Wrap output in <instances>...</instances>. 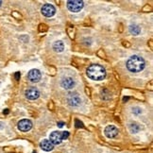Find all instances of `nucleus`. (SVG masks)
Masks as SVG:
<instances>
[{
  "mask_svg": "<svg viewBox=\"0 0 153 153\" xmlns=\"http://www.w3.org/2000/svg\"><path fill=\"white\" fill-rule=\"evenodd\" d=\"M126 65H127V68L129 72L139 73L144 70V68L146 66V62L142 57L133 55L128 60Z\"/></svg>",
  "mask_w": 153,
  "mask_h": 153,
  "instance_id": "obj_1",
  "label": "nucleus"
},
{
  "mask_svg": "<svg viewBox=\"0 0 153 153\" xmlns=\"http://www.w3.org/2000/svg\"><path fill=\"white\" fill-rule=\"evenodd\" d=\"M67 102L72 107H78L81 103V98L78 93H70L67 96Z\"/></svg>",
  "mask_w": 153,
  "mask_h": 153,
  "instance_id": "obj_4",
  "label": "nucleus"
},
{
  "mask_svg": "<svg viewBox=\"0 0 153 153\" xmlns=\"http://www.w3.org/2000/svg\"><path fill=\"white\" fill-rule=\"evenodd\" d=\"M69 137V132L68 131H63L62 132V140H66Z\"/></svg>",
  "mask_w": 153,
  "mask_h": 153,
  "instance_id": "obj_17",
  "label": "nucleus"
},
{
  "mask_svg": "<svg viewBox=\"0 0 153 153\" xmlns=\"http://www.w3.org/2000/svg\"><path fill=\"white\" fill-rule=\"evenodd\" d=\"M41 78H42V74L38 69H31L30 71L27 73V79L30 82L36 83V82L40 81Z\"/></svg>",
  "mask_w": 153,
  "mask_h": 153,
  "instance_id": "obj_7",
  "label": "nucleus"
},
{
  "mask_svg": "<svg viewBox=\"0 0 153 153\" xmlns=\"http://www.w3.org/2000/svg\"><path fill=\"white\" fill-rule=\"evenodd\" d=\"M88 78L93 80H103L106 78V70L99 64H92L86 70Z\"/></svg>",
  "mask_w": 153,
  "mask_h": 153,
  "instance_id": "obj_2",
  "label": "nucleus"
},
{
  "mask_svg": "<svg viewBox=\"0 0 153 153\" xmlns=\"http://www.w3.org/2000/svg\"><path fill=\"white\" fill-rule=\"evenodd\" d=\"M40 146L43 150L48 151V152L54 149V145H53L48 139H44L42 142L40 143Z\"/></svg>",
  "mask_w": 153,
  "mask_h": 153,
  "instance_id": "obj_12",
  "label": "nucleus"
},
{
  "mask_svg": "<svg viewBox=\"0 0 153 153\" xmlns=\"http://www.w3.org/2000/svg\"><path fill=\"white\" fill-rule=\"evenodd\" d=\"M8 113H9V111H8V110H5V111H4V114H7Z\"/></svg>",
  "mask_w": 153,
  "mask_h": 153,
  "instance_id": "obj_21",
  "label": "nucleus"
},
{
  "mask_svg": "<svg viewBox=\"0 0 153 153\" xmlns=\"http://www.w3.org/2000/svg\"><path fill=\"white\" fill-rule=\"evenodd\" d=\"M1 4H2V1H1V0H0V6H1Z\"/></svg>",
  "mask_w": 153,
  "mask_h": 153,
  "instance_id": "obj_22",
  "label": "nucleus"
},
{
  "mask_svg": "<svg viewBox=\"0 0 153 153\" xmlns=\"http://www.w3.org/2000/svg\"><path fill=\"white\" fill-rule=\"evenodd\" d=\"M67 9L71 13H79L84 7V2L81 0H69L67 1Z\"/></svg>",
  "mask_w": 153,
  "mask_h": 153,
  "instance_id": "obj_3",
  "label": "nucleus"
},
{
  "mask_svg": "<svg viewBox=\"0 0 153 153\" xmlns=\"http://www.w3.org/2000/svg\"><path fill=\"white\" fill-rule=\"evenodd\" d=\"M41 13L45 17H52L56 13V8L52 4H45L41 9Z\"/></svg>",
  "mask_w": 153,
  "mask_h": 153,
  "instance_id": "obj_6",
  "label": "nucleus"
},
{
  "mask_svg": "<svg viewBox=\"0 0 153 153\" xmlns=\"http://www.w3.org/2000/svg\"><path fill=\"white\" fill-rule=\"evenodd\" d=\"M129 129H131V131L132 133H137L140 131V126L136 122H132L129 124Z\"/></svg>",
  "mask_w": 153,
  "mask_h": 153,
  "instance_id": "obj_15",
  "label": "nucleus"
},
{
  "mask_svg": "<svg viewBox=\"0 0 153 153\" xmlns=\"http://www.w3.org/2000/svg\"><path fill=\"white\" fill-rule=\"evenodd\" d=\"M61 85L63 89H66V90H70L74 88L75 86V80L70 78V76H67V78H63L61 81Z\"/></svg>",
  "mask_w": 153,
  "mask_h": 153,
  "instance_id": "obj_11",
  "label": "nucleus"
},
{
  "mask_svg": "<svg viewBox=\"0 0 153 153\" xmlns=\"http://www.w3.org/2000/svg\"><path fill=\"white\" fill-rule=\"evenodd\" d=\"M53 49L58 53L62 52L64 50V44L62 42V41H57V42L53 44Z\"/></svg>",
  "mask_w": 153,
  "mask_h": 153,
  "instance_id": "obj_13",
  "label": "nucleus"
},
{
  "mask_svg": "<svg viewBox=\"0 0 153 153\" xmlns=\"http://www.w3.org/2000/svg\"><path fill=\"white\" fill-rule=\"evenodd\" d=\"M104 133L108 138H114L118 134V128L114 125H109L105 128Z\"/></svg>",
  "mask_w": 153,
  "mask_h": 153,
  "instance_id": "obj_8",
  "label": "nucleus"
},
{
  "mask_svg": "<svg viewBox=\"0 0 153 153\" xmlns=\"http://www.w3.org/2000/svg\"><path fill=\"white\" fill-rule=\"evenodd\" d=\"M15 79L18 80L19 79H20V73L19 72H17V73H15Z\"/></svg>",
  "mask_w": 153,
  "mask_h": 153,
  "instance_id": "obj_20",
  "label": "nucleus"
},
{
  "mask_svg": "<svg viewBox=\"0 0 153 153\" xmlns=\"http://www.w3.org/2000/svg\"><path fill=\"white\" fill-rule=\"evenodd\" d=\"M57 126H58L59 128H62V127L64 126V123H63L62 121H61V122H58V123H57Z\"/></svg>",
  "mask_w": 153,
  "mask_h": 153,
  "instance_id": "obj_18",
  "label": "nucleus"
},
{
  "mask_svg": "<svg viewBox=\"0 0 153 153\" xmlns=\"http://www.w3.org/2000/svg\"><path fill=\"white\" fill-rule=\"evenodd\" d=\"M132 113H133L134 114L138 115V114H140L141 113H142V110H141L139 107H135V108L132 109Z\"/></svg>",
  "mask_w": 153,
  "mask_h": 153,
  "instance_id": "obj_16",
  "label": "nucleus"
},
{
  "mask_svg": "<svg viewBox=\"0 0 153 153\" xmlns=\"http://www.w3.org/2000/svg\"><path fill=\"white\" fill-rule=\"evenodd\" d=\"M128 30H129V32H131L132 35H139L140 34V32H141V28H140V27L139 26H137V25H135V24H132V25H131L128 27Z\"/></svg>",
  "mask_w": 153,
  "mask_h": 153,
  "instance_id": "obj_14",
  "label": "nucleus"
},
{
  "mask_svg": "<svg viewBox=\"0 0 153 153\" xmlns=\"http://www.w3.org/2000/svg\"><path fill=\"white\" fill-rule=\"evenodd\" d=\"M25 96L29 100H35V99L39 98L40 92L36 87H29L25 91Z\"/></svg>",
  "mask_w": 153,
  "mask_h": 153,
  "instance_id": "obj_5",
  "label": "nucleus"
},
{
  "mask_svg": "<svg viewBox=\"0 0 153 153\" xmlns=\"http://www.w3.org/2000/svg\"><path fill=\"white\" fill-rule=\"evenodd\" d=\"M76 127H78V128H79V127H81V128L83 127V125H82V123L79 122V120H76Z\"/></svg>",
  "mask_w": 153,
  "mask_h": 153,
  "instance_id": "obj_19",
  "label": "nucleus"
},
{
  "mask_svg": "<svg viewBox=\"0 0 153 153\" xmlns=\"http://www.w3.org/2000/svg\"><path fill=\"white\" fill-rule=\"evenodd\" d=\"M50 142L53 145H60L62 143V132L61 131H53L49 135V139Z\"/></svg>",
  "mask_w": 153,
  "mask_h": 153,
  "instance_id": "obj_10",
  "label": "nucleus"
},
{
  "mask_svg": "<svg viewBox=\"0 0 153 153\" xmlns=\"http://www.w3.org/2000/svg\"><path fill=\"white\" fill-rule=\"evenodd\" d=\"M32 128V122L29 119H22L18 122V128L21 131H28Z\"/></svg>",
  "mask_w": 153,
  "mask_h": 153,
  "instance_id": "obj_9",
  "label": "nucleus"
}]
</instances>
